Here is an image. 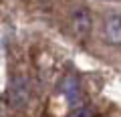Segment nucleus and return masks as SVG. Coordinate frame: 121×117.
<instances>
[{
  "label": "nucleus",
  "instance_id": "7ed1b4c3",
  "mask_svg": "<svg viewBox=\"0 0 121 117\" xmlns=\"http://www.w3.org/2000/svg\"><path fill=\"white\" fill-rule=\"evenodd\" d=\"M69 117H93V109H87V107L77 109V111H73Z\"/></svg>",
  "mask_w": 121,
  "mask_h": 117
},
{
  "label": "nucleus",
  "instance_id": "f03ea898",
  "mask_svg": "<svg viewBox=\"0 0 121 117\" xmlns=\"http://www.w3.org/2000/svg\"><path fill=\"white\" fill-rule=\"evenodd\" d=\"M103 39L109 44H121V14L119 12H111L105 16L103 22Z\"/></svg>",
  "mask_w": 121,
  "mask_h": 117
},
{
  "label": "nucleus",
  "instance_id": "f257e3e1",
  "mask_svg": "<svg viewBox=\"0 0 121 117\" xmlns=\"http://www.w3.org/2000/svg\"><path fill=\"white\" fill-rule=\"evenodd\" d=\"M71 26H73V32L79 39H85L91 35V28H93V16H91V10L87 6H77L71 14Z\"/></svg>",
  "mask_w": 121,
  "mask_h": 117
}]
</instances>
